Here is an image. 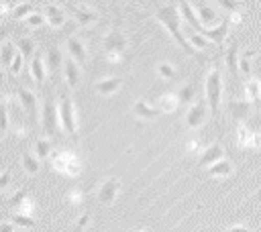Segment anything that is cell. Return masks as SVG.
<instances>
[{
	"label": "cell",
	"mask_w": 261,
	"mask_h": 232,
	"mask_svg": "<svg viewBox=\"0 0 261 232\" xmlns=\"http://www.w3.org/2000/svg\"><path fill=\"white\" fill-rule=\"evenodd\" d=\"M153 16L163 24V28L173 37V41L181 47L184 53H188L190 57H198V51L192 49V45L188 43L184 31H181V16H179V10L175 4H155L153 8Z\"/></svg>",
	"instance_id": "1"
},
{
	"label": "cell",
	"mask_w": 261,
	"mask_h": 232,
	"mask_svg": "<svg viewBox=\"0 0 261 232\" xmlns=\"http://www.w3.org/2000/svg\"><path fill=\"white\" fill-rule=\"evenodd\" d=\"M204 92H206V106L210 110V116L216 118L220 112V102H222V73L216 63L212 65V69L206 75Z\"/></svg>",
	"instance_id": "2"
},
{
	"label": "cell",
	"mask_w": 261,
	"mask_h": 232,
	"mask_svg": "<svg viewBox=\"0 0 261 232\" xmlns=\"http://www.w3.org/2000/svg\"><path fill=\"white\" fill-rule=\"evenodd\" d=\"M57 118L61 130L71 138L77 140V116H75V104L67 92H61L59 102H57Z\"/></svg>",
	"instance_id": "3"
},
{
	"label": "cell",
	"mask_w": 261,
	"mask_h": 232,
	"mask_svg": "<svg viewBox=\"0 0 261 232\" xmlns=\"http://www.w3.org/2000/svg\"><path fill=\"white\" fill-rule=\"evenodd\" d=\"M126 47H128V37L124 35V31L120 26H112L102 39V49H104L106 59L110 63L112 61H120V57L126 51Z\"/></svg>",
	"instance_id": "4"
},
{
	"label": "cell",
	"mask_w": 261,
	"mask_h": 232,
	"mask_svg": "<svg viewBox=\"0 0 261 232\" xmlns=\"http://www.w3.org/2000/svg\"><path fill=\"white\" fill-rule=\"evenodd\" d=\"M41 126L47 136H55L59 132V118H57V104L51 94H45L41 104Z\"/></svg>",
	"instance_id": "5"
},
{
	"label": "cell",
	"mask_w": 261,
	"mask_h": 232,
	"mask_svg": "<svg viewBox=\"0 0 261 232\" xmlns=\"http://www.w3.org/2000/svg\"><path fill=\"white\" fill-rule=\"evenodd\" d=\"M49 159H51V167H53L55 171L63 173V175L77 177L80 171H82L80 159H77L73 153H69V151H65V153H51Z\"/></svg>",
	"instance_id": "6"
},
{
	"label": "cell",
	"mask_w": 261,
	"mask_h": 232,
	"mask_svg": "<svg viewBox=\"0 0 261 232\" xmlns=\"http://www.w3.org/2000/svg\"><path fill=\"white\" fill-rule=\"evenodd\" d=\"M63 8H65V12H69L73 16L77 26H92L98 20V12L94 8H90V6H86V4H71V2H67Z\"/></svg>",
	"instance_id": "7"
},
{
	"label": "cell",
	"mask_w": 261,
	"mask_h": 232,
	"mask_svg": "<svg viewBox=\"0 0 261 232\" xmlns=\"http://www.w3.org/2000/svg\"><path fill=\"white\" fill-rule=\"evenodd\" d=\"M118 191H120V179L118 177H106L96 189V199L102 206H112L118 197Z\"/></svg>",
	"instance_id": "8"
},
{
	"label": "cell",
	"mask_w": 261,
	"mask_h": 232,
	"mask_svg": "<svg viewBox=\"0 0 261 232\" xmlns=\"http://www.w3.org/2000/svg\"><path fill=\"white\" fill-rule=\"evenodd\" d=\"M208 114H210V110H208V106H206L204 100H198V102L190 104V108H188V112H186V118H184V120H186V126H188L190 130L200 128V126L206 122Z\"/></svg>",
	"instance_id": "9"
},
{
	"label": "cell",
	"mask_w": 261,
	"mask_h": 232,
	"mask_svg": "<svg viewBox=\"0 0 261 232\" xmlns=\"http://www.w3.org/2000/svg\"><path fill=\"white\" fill-rule=\"evenodd\" d=\"M16 98H18V102H20L22 110L27 112L29 120L33 122V120L37 118V112H39V100H37V94H35V92H31L29 88L18 85V88H16Z\"/></svg>",
	"instance_id": "10"
},
{
	"label": "cell",
	"mask_w": 261,
	"mask_h": 232,
	"mask_svg": "<svg viewBox=\"0 0 261 232\" xmlns=\"http://www.w3.org/2000/svg\"><path fill=\"white\" fill-rule=\"evenodd\" d=\"M43 61H45L47 73H49L53 79H57V77H59V71H63V55H61L59 47H55V45L47 47Z\"/></svg>",
	"instance_id": "11"
},
{
	"label": "cell",
	"mask_w": 261,
	"mask_h": 232,
	"mask_svg": "<svg viewBox=\"0 0 261 232\" xmlns=\"http://www.w3.org/2000/svg\"><path fill=\"white\" fill-rule=\"evenodd\" d=\"M237 144L241 149H257L261 147V134L249 128L245 122H239L237 126Z\"/></svg>",
	"instance_id": "12"
},
{
	"label": "cell",
	"mask_w": 261,
	"mask_h": 232,
	"mask_svg": "<svg viewBox=\"0 0 261 232\" xmlns=\"http://www.w3.org/2000/svg\"><path fill=\"white\" fill-rule=\"evenodd\" d=\"M228 31H230V20H228V18H224V20H222V22H218L216 26H204L200 35H202L204 39H208V41L216 43L218 47H222V43L226 41Z\"/></svg>",
	"instance_id": "13"
},
{
	"label": "cell",
	"mask_w": 261,
	"mask_h": 232,
	"mask_svg": "<svg viewBox=\"0 0 261 232\" xmlns=\"http://www.w3.org/2000/svg\"><path fill=\"white\" fill-rule=\"evenodd\" d=\"M65 47H67V53H69V57L80 65H84L86 61H88V47H86V43H84V39H80V37H69L67 39V43H65Z\"/></svg>",
	"instance_id": "14"
},
{
	"label": "cell",
	"mask_w": 261,
	"mask_h": 232,
	"mask_svg": "<svg viewBox=\"0 0 261 232\" xmlns=\"http://www.w3.org/2000/svg\"><path fill=\"white\" fill-rule=\"evenodd\" d=\"M224 159V147L220 142H212L208 144L202 153H200V159H198V167H210L214 165L216 161Z\"/></svg>",
	"instance_id": "15"
},
{
	"label": "cell",
	"mask_w": 261,
	"mask_h": 232,
	"mask_svg": "<svg viewBox=\"0 0 261 232\" xmlns=\"http://www.w3.org/2000/svg\"><path fill=\"white\" fill-rule=\"evenodd\" d=\"M43 14L49 20V26H53V28H61L65 24V8H61L55 2L43 4Z\"/></svg>",
	"instance_id": "16"
},
{
	"label": "cell",
	"mask_w": 261,
	"mask_h": 232,
	"mask_svg": "<svg viewBox=\"0 0 261 232\" xmlns=\"http://www.w3.org/2000/svg\"><path fill=\"white\" fill-rule=\"evenodd\" d=\"M63 77H65V83H67L69 90H75L82 81V69L71 57L63 59Z\"/></svg>",
	"instance_id": "17"
},
{
	"label": "cell",
	"mask_w": 261,
	"mask_h": 232,
	"mask_svg": "<svg viewBox=\"0 0 261 232\" xmlns=\"http://www.w3.org/2000/svg\"><path fill=\"white\" fill-rule=\"evenodd\" d=\"M8 206H10L12 210H16V214H27V216L33 214V201L29 199V193H27L24 189L14 191V193L8 197Z\"/></svg>",
	"instance_id": "18"
},
{
	"label": "cell",
	"mask_w": 261,
	"mask_h": 232,
	"mask_svg": "<svg viewBox=\"0 0 261 232\" xmlns=\"http://www.w3.org/2000/svg\"><path fill=\"white\" fill-rule=\"evenodd\" d=\"M29 73H31V79L37 83V88H43L45 77H47V69H45V61H43L41 53H35L33 59L29 61Z\"/></svg>",
	"instance_id": "19"
},
{
	"label": "cell",
	"mask_w": 261,
	"mask_h": 232,
	"mask_svg": "<svg viewBox=\"0 0 261 232\" xmlns=\"http://www.w3.org/2000/svg\"><path fill=\"white\" fill-rule=\"evenodd\" d=\"M228 114L237 120V122H245L251 114V104L249 100L245 98H239V100H230L228 102Z\"/></svg>",
	"instance_id": "20"
},
{
	"label": "cell",
	"mask_w": 261,
	"mask_h": 232,
	"mask_svg": "<svg viewBox=\"0 0 261 232\" xmlns=\"http://www.w3.org/2000/svg\"><path fill=\"white\" fill-rule=\"evenodd\" d=\"M133 114H135L139 120H147V122H151V120H155L161 112H159L155 106L147 104L145 100H137V102L133 104Z\"/></svg>",
	"instance_id": "21"
},
{
	"label": "cell",
	"mask_w": 261,
	"mask_h": 232,
	"mask_svg": "<svg viewBox=\"0 0 261 232\" xmlns=\"http://www.w3.org/2000/svg\"><path fill=\"white\" fill-rule=\"evenodd\" d=\"M179 16L188 22V26H192L196 33H202V24H200V20H198V16H196V10L192 8V4H190V0H179Z\"/></svg>",
	"instance_id": "22"
},
{
	"label": "cell",
	"mask_w": 261,
	"mask_h": 232,
	"mask_svg": "<svg viewBox=\"0 0 261 232\" xmlns=\"http://www.w3.org/2000/svg\"><path fill=\"white\" fill-rule=\"evenodd\" d=\"M224 63H226V69L232 75V79H237L239 77V47H237V43L228 45V49L224 53Z\"/></svg>",
	"instance_id": "23"
},
{
	"label": "cell",
	"mask_w": 261,
	"mask_h": 232,
	"mask_svg": "<svg viewBox=\"0 0 261 232\" xmlns=\"http://www.w3.org/2000/svg\"><path fill=\"white\" fill-rule=\"evenodd\" d=\"M245 100H249L251 106L261 104V81L259 79L247 77V81H245Z\"/></svg>",
	"instance_id": "24"
},
{
	"label": "cell",
	"mask_w": 261,
	"mask_h": 232,
	"mask_svg": "<svg viewBox=\"0 0 261 232\" xmlns=\"http://www.w3.org/2000/svg\"><path fill=\"white\" fill-rule=\"evenodd\" d=\"M159 112H165V114H171V112H175L177 108H179V100H177V94H173V92H167V94H163V96H159V100H157V106H155Z\"/></svg>",
	"instance_id": "25"
},
{
	"label": "cell",
	"mask_w": 261,
	"mask_h": 232,
	"mask_svg": "<svg viewBox=\"0 0 261 232\" xmlns=\"http://www.w3.org/2000/svg\"><path fill=\"white\" fill-rule=\"evenodd\" d=\"M120 85H122V77H118V75L116 77H106V79L96 83V92L100 96H112L114 92L120 90Z\"/></svg>",
	"instance_id": "26"
},
{
	"label": "cell",
	"mask_w": 261,
	"mask_h": 232,
	"mask_svg": "<svg viewBox=\"0 0 261 232\" xmlns=\"http://www.w3.org/2000/svg\"><path fill=\"white\" fill-rule=\"evenodd\" d=\"M196 16H198V20H200L202 26H206V24H214V22L218 20L214 8H212L210 4H206V2H200V4L196 6Z\"/></svg>",
	"instance_id": "27"
},
{
	"label": "cell",
	"mask_w": 261,
	"mask_h": 232,
	"mask_svg": "<svg viewBox=\"0 0 261 232\" xmlns=\"http://www.w3.org/2000/svg\"><path fill=\"white\" fill-rule=\"evenodd\" d=\"M14 45H16V49H18V53L22 55V59H24V63H29L31 59H33V53H35V41L31 39V37H20V39H16L14 41Z\"/></svg>",
	"instance_id": "28"
},
{
	"label": "cell",
	"mask_w": 261,
	"mask_h": 232,
	"mask_svg": "<svg viewBox=\"0 0 261 232\" xmlns=\"http://www.w3.org/2000/svg\"><path fill=\"white\" fill-rule=\"evenodd\" d=\"M232 171H234V167H232V163L228 159H220V161H216L214 165L208 167V175L210 177H228Z\"/></svg>",
	"instance_id": "29"
},
{
	"label": "cell",
	"mask_w": 261,
	"mask_h": 232,
	"mask_svg": "<svg viewBox=\"0 0 261 232\" xmlns=\"http://www.w3.org/2000/svg\"><path fill=\"white\" fill-rule=\"evenodd\" d=\"M20 161H22V169L27 171V175H37V173H39V169H41V161L35 157V153H31V151H22Z\"/></svg>",
	"instance_id": "30"
},
{
	"label": "cell",
	"mask_w": 261,
	"mask_h": 232,
	"mask_svg": "<svg viewBox=\"0 0 261 232\" xmlns=\"http://www.w3.org/2000/svg\"><path fill=\"white\" fill-rule=\"evenodd\" d=\"M16 45L12 43V41H4L2 45H0V63L8 69L10 65H12V59L16 57Z\"/></svg>",
	"instance_id": "31"
},
{
	"label": "cell",
	"mask_w": 261,
	"mask_h": 232,
	"mask_svg": "<svg viewBox=\"0 0 261 232\" xmlns=\"http://www.w3.org/2000/svg\"><path fill=\"white\" fill-rule=\"evenodd\" d=\"M194 98H196V85L194 81H188L179 88L177 92V100H179V106H186V104H194Z\"/></svg>",
	"instance_id": "32"
},
{
	"label": "cell",
	"mask_w": 261,
	"mask_h": 232,
	"mask_svg": "<svg viewBox=\"0 0 261 232\" xmlns=\"http://www.w3.org/2000/svg\"><path fill=\"white\" fill-rule=\"evenodd\" d=\"M35 157L39 159V161H47L49 157H51V153H53V144H51V140H47V138H39V140H35Z\"/></svg>",
	"instance_id": "33"
},
{
	"label": "cell",
	"mask_w": 261,
	"mask_h": 232,
	"mask_svg": "<svg viewBox=\"0 0 261 232\" xmlns=\"http://www.w3.org/2000/svg\"><path fill=\"white\" fill-rule=\"evenodd\" d=\"M10 126V118H8V100L4 96H0V136L8 130Z\"/></svg>",
	"instance_id": "34"
},
{
	"label": "cell",
	"mask_w": 261,
	"mask_h": 232,
	"mask_svg": "<svg viewBox=\"0 0 261 232\" xmlns=\"http://www.w3.org/2000/svg\"><path fill=\"white\" fill-rule=\"evenodd\" d=\"M33 2H18L14 8H12V18L14 20H20V18H27L29 14H33Z\"/></svg>",
	"instance_id": "35"
},
{
	"label": "cell",
	"mask_w": 261,
	"mask_h": 232,
	"mask_svg": "<svg viewBox=\"0 0 261 232\" xmlns=\"http://www.w3.org/2000/svg\"><path fill=\"white\" fill-rule=\"evenodd\" d=\"M186 39H188V43L192 45V49H194V51H202V49H206V47H208V39H204L200 33H190Z\"/></svg>",
	"instance_id": "36"
},
{
	"label": "cell",
	"mask_w": 261,
	"mask_h": 232,
	"mask_svg": "<svg viewBox=\"0 0 261 232\" xmlns=\"http://www.w3.org/2000/svg\"><path fill=\"white\" fill-rule=\"evenodd\" d=\"M251 57H253V51H245L239 57V73H243L245 77L251 75Z\"/></svg>",
	"instance_id": "37"
},
{
	"label": "cell",
	"mask_w": 261,
	"mask_h": 232,
	"mask_svg": "<svg viewBox=\"0 0 261 232\" xmlns=\"http://www.w3.org/2000/svg\"><path fill=\"white\" fill-rule=\"evenodd\" d=\"M10 220H12V224L14 226H20V228H33L35 226V220H33V216H27V214H12L10 216Z\"/></svg>",
	"instance_id": "38"
},
{
	"label": "cell",
	"mask_w": 261,
	"mask_h": 232,
	"mask_svg": "<svg viewBox=\"0 0 261 232\" xmlns=\"http://www.w3.org/2000/svg\"><path fill=\"white\" fill-rule=\"evenodd\" d=\"M157 73H159V77H163V79H173L177 71H175V67H173L171 63L161 61V63L157 65Z\"/></svg>",
	"instance_id": "39"
},
{
	"label": "cell",
	"mask_w": 261,
	"mask_h": 232,
	"mask_svg": "<svg viewBox=\"0 0 261 232\" xmlns=\"http://www.w3.org/2000/svg\"><path fill=\"white\" fill-rule=\"evenodd\" d=\"M222 10H226V12H230V14H237L239 10H241V6H243V2L241 0H214Z\"/></svg>",
	"instance_id": "40"
},
{
	"label": "cell",
	"mask_w": 261,
	"mask_h": 232,
	"mask_svg": "<svg viewBox=\"0 0 261 232\" xmlns=\"http://www.w3.org/2000/svg\"><path fill=\"white\" fill-rule=\"evenodd\" d=\"M18 51V49H16ZM22 65H24V59H22V55L20 53H16V57L12 59V65L8 67V73H12V75H16V73H20V69H22Z\"/></svg>",
	"instance_id": "41"
},
{
	"label": "cell",
	"mask_w": 261,
	"mask_h": 232,
	"mask_svg": "<svg viewBox=\"0 0 261 232\" xmlns=\"http://www.w3.org/2000/svg\"><path fill=\"white\" fill-rule=\"evenodd\" d=\"M24 22H27L29 26L37 28V26H41V24L45 22V16H43V14H37V12H33V14H29V16L24 18Z\"/></svg>",
	"instance_id": "42"
},
{
	"label": "cell",
	"mask_w": 261,
	"mask_h": 232,
	"mask_svg": "<svg viewBox=\"0 0 261 232\" xmlns=\"http://www.w3.org/2000/svg\"><path fill=\"white\" fill-rule=\"evenodd\" d=\"M88 224H90V216H88V214H82V216L75 220V226H73L71 232H82V230H86Z\"/></svg>",
	"instance_id": "43"
},
{
	"label": "cell",
	"mask_w": 261,
	"mask_h": 232,
	"mask_svg": "<svg viewBox=\"0 0 261 232\" xmlns=\"http://www.w3.org/2000/svg\"><path fill=\"white\" fill-rule=\"evenodd\" d=\"M10 179H12L10 169H6V171H2V173H0V191H2V189H6V187L10 185Z\"/></svg>",
	"instance_id": "44"
},
{
	"label": "cell",
	"mask_w": 261,
	"mask_h": 232,
	"mask_svg": "<svg viewBox=\"0 0 261 232\" xmlns=\"http://www.w3.org/2000/svg\"><path fill=\"white\" fill-rule=\"evenodd\" d=\"M10 33H12V24H8V22L0 24V43H4L10 37Z\"/></svg>",
	"instance_id": "45"
},
{
	"label": "cell",
	"mask_w": 261,
	"mask_h": 232,
	"mask_svg": "<svg viewBox=\"0 0 261 232\" xmlns=\"http://www.w3.org/2000/svg\"><path fill=\"white\" fill-rule=\"evenodd\" d=\"M67 199L71 204H82V193L80 191H71V193H67Z\"/></svg>",
	"instance_id": "46"
},
{
	"label": "cell",
	"mask_w": 261,
	"mask_h": 232,
	"mask_svg": "<svg viewBox=\"0 0 261 232\" xmlns=\"http://www.w3.org/2000/svg\"><path fill=\"white\" fill-rule=\"evenodd\" d=\"M16 226L12 222H0V232H16Z\"/></svg>",
	"instance_id": "47"
},
{
	"label": "cell",
	"mask_w": 261,
	"mask_h": 232,
	"mask_svg": "<svg viewBox=\"0 0 261 232\" xmlns=\"http://www.w3.org/2000/svg\"><path fill=\"white\" fill-rule=\"evenodd\" d=\"M226 232H253V230H249V228H245V226H234V228H228Z\"/></svg>",
	"instance_id": "48"
},
{
	"label": "cell",
	"mask_w": 261,
	"mask_h": 232,
	"mask_svg": "<svg viewBox=\"0 0 261 232\" xmlns=\"http://www.w3.org/2000/svg\"><path fill=\"white\" fill-rule=\"evenodd\" d=\"M133 232H145V230H133Z\"/></svg>",
	"instance_id": "49"
},
{
	"label": "cell",
	"mask_w": 261,
	"mask_h": 232,
	"mask_svg": "<svg viewBox=\"0 0 261 232\" xmlns=\"http://www.w3.org/2000/svg\"><path fill=\"white\" fill-rule=\"evenodd\" d=\"M0 2H4V0H0Z\"/></svg>",
	"instance_id": "50"
},
{
	"label": "cell",
	"mask_w": 261,
	"mask_h": 232,
	"mask_svg": "<svg viewBox=\"0 0 261 232\" xmlns=\"http://www.w3.org/2000/svg\"><path fill=\"white\" fill-rule=\"evenodd\" d=\"M259 81H261V79H259Z\"/></svg>",
	"instance_id": "51"
}]
</instances>
